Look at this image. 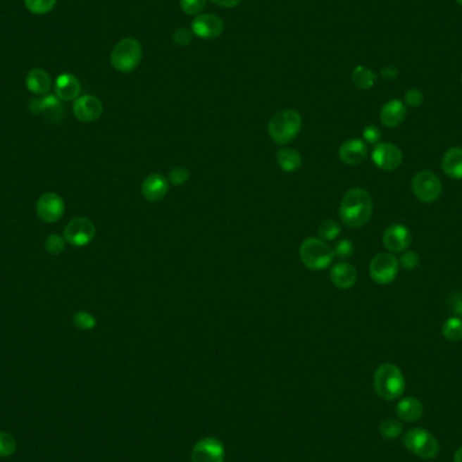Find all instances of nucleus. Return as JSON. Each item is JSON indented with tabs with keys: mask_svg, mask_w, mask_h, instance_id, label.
I'll return each mask as SVG.
<instances>
[{
	"mask_svg": "<svg viewBox=\"0 0 462 462\" xmlns=\"http://www.w3.org/2000/svg\"><path fill=\"white\" fill-rule=\"evenodd\" d=\"M72 323L80 330H92L96 326V318L87 311H79L73 315Z\"/></svg>",
	"mask_w": 462,
	"mask_h": 462,
	"instance_id": "nucleus-31",
	"label": "nucleus"
},
{
	"mask_svg": "<svg viewBox=\"0 0 462 462\" xmlns=\"http://www.w3.org/2000/svg\"><path fill=\"white\" fill-rule=\"evenodd\" d=\"M57 0H25V6L35 15H44L56 7Z\"/></svg>",
	"mask_w": 462,
	"mask_h": 462,
	"instance_id": "nucleus-30",
	"label": "nucleus"
},
{
	"mask_svg": "<svg viewBox=\"0 0 462 462\" xmlns=\"http://www.w3.org/2000/svg\"><path fill=\"white\" fill-rule=\"evenodd\" d=\"M142 60V46L134 38L120 39L111 51V65L118 72L129 73L139 65Z\"/></svg>",
	"mask_w": 462,
	"mask_h": 462,
	"instance_id": "nucleus-5",
	"label": "nucleus"
},
{
	"mask_svg": "<svg viewBox=\"0 0 462 462\" xmlns=\"http://www.w3.org/2000/svg\"><path fill=\"white\" fill-rule=\"evenodd\" d=\"M461 82H462V77H461Z\"/></svg>",
	"mask_w": 462,
	"mask_h": 462,
	"instance_id": "nucleus-46",
	"label": "nucleus"
},
{
	"mask_svg": "<svg viewBox=\"0 0 462 462\" xmlns=\"http://www.w3.org/2000/svg\"><path fill=\"white\" fill-rule=\"evenodd\" d=\"M453 310H454V313H457L458 315H462V296H453Z\"/></svg>",
	"mask_w": 462,
	"mask_h": 462,
	"instance_id": "nucleus-43",
	"label": "nucleus"
},
{
	"mask_svg": "<svg viewBox=\"0 0 462 462\" xmlns=\"http://www.w3.org/2000/svg\"><path fill=\"white\" fill-rule=\"evenodd\" d=\"M338 154L344 164L350 166H360L368 157V146L361 139L353 138L341 145Z\"/></svg>",
	"mask_w": 462,
	"mask_h": 462,
	"instance_id": "nucleus-16",
	"label": "nucleus"
},
{
	"mask_svg": "<svg viewBox=\"0 0 462 462\" xmlns=\"http://www.w3.org/2000/svg\"><path fill=\"white\" fill-rule=\"evenodd\" d=\"M330 280L339 289H349L357 281V270L349 263L335 264L330 270Z\"/></svg>",
	"mask_w": 462,
	"mask_h": 462,
	"instance_id": "nucleus-20",
	"label": "nucleus"
},
{
	"mask_svg": "<svg viewBox=\"0 0 462 462\" xmlns=\"http://www.w3.org/2000/svg\"><path fill=\"white\" fill-rule=\"evenodd\" d=\"M300 129L301 116L295 110H281L270 118L268 125L270 138L279 145H285L294 141Z\"/></svg>",
	"mask_w": 462,
	"mask_h": 462,
	"instance_id": "nucleus-3",
	"label": "nucleus"
},
{
	"mask_svg": "<svg viewBox=\"0 0 462 462\" xmlns=\"http://www.w3.org/2000/svg\"><path fill=\"white\" fill-rule=\"evenodd\" d=\"M397 272H399V260L392 253L376 254L369 265V275L372 280L381 285L389 284L395 280Z\"/></svg>",
	"mask_w": 462,
	"mask_h": 462,
	"instance_id": "nucleus-8",
	"label": "nucleus"
},
{
	"mask_svg": "<svg viewBox=\"0 0 462 462\" xmlns=\"http://www.w3.org/2000/svg\"><path fill=\"white\" fill-rule=\"evenodd\" d=\"M413 192L423 203H434L442 195V182L431 170H420L413 179Z\"/></svg>",
	"mask_w": 462,
	"mask_h": 462,
	"instance_id": "nucleus-7",
	"label": "nucleus"
},
{
	"mask_svg": "<svg viewBox=\"0 0 462 462\" xmlns=\"http://www.w3.org/2000/svg\"><path fill=\"white\" fill-rule=\"evenodd\" d=\"M30 110L38 114V113H44L45 116H53L54 118H61L63 116V108H61V103L57 96L53 95H46L42 99H34L30 101Z\"/></svg>",
	"mask_w": 462,
	"mask_h": 462,
	"instance_id": "nucleus-24",
	"label": "nucleus"
},
{
	"mask_svg": "<svg viewBox=\"0 0 462 462\" xmlns=\"http://www.w3.org/2000/svg\"><path fill=\"white\" fill-rule=\"evenodd\" d=\"M406 116H407V106L397 99L385 103L380 111V120L387 127L400 126L404 122Z\"/></svg>",
	"mask_w": 462,
	"mask_h": 462,
	"instance_id": "nucleus-19",
	"label": "nucleus"
},
{
	"mask_svg": "<svg viewBox=\"0 0 462 462\" xmlns=\"http://www.w3.org/2000/svg\"><path fill=\"white\" fill-rule=\"evenodd\" d=\"M403 444L416 457L423 460L434 458L439 453L438 439L427 430L420 427L407 431L403 438Z\"/></svg>",
	"mask_w": 462,
	"mask_h": 462,
	"instance_id": "nucleus-6",
	"label": "nucleus"
},
{
	"mask_svg": "<svg viewBox=\"0 0 462 462\" xmlns=\"http://www.w3.org/2000/svg\"><path fill=\"white\" fill-rule=\"evenodd\" d=\"M353 251H354V246H353V244L349 239L339 241L335 245V249H334V254L338 256L339 258H349V257H351L353 256Z\"/></svg>",
	"mask_w": 462,
	"mask_h": 462,
	"instance_id": "nucleus-39",
	"label": "nucleus"
},
{
	"mask_svg": "<svg viewBox=\"0 0 462 462\" xmlns=\"http://www.w3.org/2000/svg\"><path fill=\"white\" fill-rule=\"evenodd\" d=\"M26 87L34 95H46L51 88V77L46 70L35 68L26 76Z\"/></svg>",
	"mask_w": 462,
	"mask_h": 462,
	"instance_id": "nucleus-22",
	"label": "nucleus"
},
{
	"mask_svg": "<svg viewBox=\"0 0 462 462\" xmlns=\"http://www.w3.org/2000/svg\"><path fill=\"white\" fill-rule=\"evenodd\" d=\"M334 256V250L320 238H307L300 246L301 263L313 270L326 269L332 263Z\"/></svg>",
	"mask_w": 462,
	"mask_h": 462,
	"instance_id": "nucleus-4",
	"label": "nucleus"
},
{
	"mask_svg": "<svg viewBox=\"0 0 462 462\" xmlns=\"http://www.w3.org/2000/svg\"><path fill=\"white\" fill-rule=\"evenodd\" d=\"M419 264V256L416 251L413 250H404L400 256V265L407 269V270H413Z\"/></svg>",
	"mask_w": 462,
	"mask_h": 462,
	"instance_id": "nucleus-36",
	"label": "nucleus"
},
{
	"mask_svg": "<svg viewBox=\"0 0 462 462\" xmlns=\"http://www.w3.org/2000/svg\"><path fill=\"white\" fill-rule=\"evenodd\" d=\"M397 413L400 420L415 423L423 415V404L416 397H404L397 403Z\"/></svg>",
	"mask_w": 462,
	"mask_h": 462,
	"instance_id": "nucleus-21",
	"label": "nucleus"
},
{
	"mask_svg": "<svg viewBox=\"0 0 462 462\" xmlns=\"http://www.w3.org/2000/svg\"><path fill=\"white\" fill-rule=\"evenodd\" d=\"M103 113V104L94 95L79 96L73 103V114L84 123L95 122Z\"/></svg>",
	"mask_w": 462,
	"mask_h": 462,
	"instance_id": "nucleus-15",
	"label": "nucleus"
},
{
	"mask_svg": "<svg viewBox=\"0 0 462 462\" xmlns=\"http://www.w3.org/2000/svg\"><path fill=\"white\" fill-rule=\"evenodd\" d=\"M373 214V200L368 191L363 188L349 189L339 204V218L342 223L358 229L365 226Z\"/></svg>",
	"mask_w": 462,
	"mask_h": 462,
	"instance_id": "nucleus-1",
	"label": "nucleus"
},
{
	"mask_svg": "<svg viewBox=\"0 0 462 462\" xmlns=\"http://www.w3.org/2000/svg\"><path fill=\"white\" fill-rule=\"evenodd\" d=\"M442 335L450 342L462 341V319L460 316H451L445 320L442 326Z\"/></svg>",
	"mask_w": 462,
	"mask_h": 462,
	"instance_id": "nucleus-27",
	"label": "nucleus"
},
{
	"mask_svg": "<svg viewBox=\"0 0 462 462\" xmlns=\"http://www.w3.org/2000/svg\"><path fill=\"white\" fill-rule=\"evenodd\" d=\"M191 458L192 462H223L225 447L216 438H203L194 446Z\"/></svg>",
	"mask_w": 462,
	"mask_h": 462,
	"instance_id": "nucleus-12",
	"label": "nucleus"
},
{
	"mask_svg": "<svg viewBox=\"0 0 462 462\" xmlns=\"http://www.w3.org/2000/svg\"><path fill=\"white\" fill-rule=\"evenodd\" d=\"M318 234L320 239H323L325 242H330L337 239V237L341 234V226L332 219H326L319 225Z\"/></svg>",
	"mask_w": 462,
	"mask_h": 462,
	"instance_id": "nucleus-28",
	"label": "nucleus"
},
{
	"mask_svg": "<svg viewBox=\"0 0 462 462\" xmlns=\"http://www.w3.org/2000/svg\"><path fill=\"white\" fill-rule=\"evenodd\" d=\"M363 139L370 144V145H377L379 144L380 138H381V132H380L379 127L375 126V125H370V126H366L363 129Z\"/></svg>",
	"mask_w": 462,
	"mask_h": 462,
	"instance_id": "nucleus-40",
	"label": "nucleus"
},
{
	"mask_svg": "<svg viewBox=\"0 0 462 462\" xmlns=\"http://www.w3.org/2000/svg\"><path fill=\"white\" fill-rule=\"evenodd\" d=\"M411 232L404 225H391L382 234V244L391 253H403L411 245Z\"/></svg>",
	"mask_w": 462,
	"mask_h": 462,
	"instance_id": "nucleus-13",
	"label": "nucleus"
},
{
	"mask_svg": "<svg viewBox=\"0 0 462 462\" xmlns=\"http://www.w3.org/2000/svg\"><path fill=\"white\" fill-rule=\"evenodd\" d=\"M188 179H189V172L182 166H175L169 172V182L173 185H182L188 182Z\"/></svg>",
	"mask_w": 462,
	"mask_h": 462,
	"instance_id": "nucleus-35",
	"label": "nucleus"
},
{
	"mask_svg": "<svg viewBox=\"0 0 462 462\" xmlns=\"http://www.w3.org/2000/svg\"><path fill=\"white\" fill-rule=\"evenodd\" d=\"M381 77L384 79V80H395L397 79V76H399V72H397V68H394V66H387V68H384L382 70H381Z\"/></svg>",
	"mask_w": 462,
	"mask_h": 462,
	"instance_id": "nucleus-41",
	"label": "nucleus"
},
{
	"mask_svg": "<svg viewBox=\"0 0 462 462\" xmlns=\"http://www.w3.org/2000/svg\"><path fill=\"white\" fill-rule=\"evenodd\" d=\"M65 211V203L54 192H46L41 195L37 201V215L46 223L57 222Z\"/></svg>",
	"mask_w": 462,
	"mask_h": 462,
	"instance_id": "nucleus-11",
	"label": "nucleus"
},
{
	"mask_svg": "<svg viewBox=\"0 0 462 462\" xmlns=\"http://www.w3.org/2000/svg\"><path fill=\"white\" fill-rule=\"evenodd\" d=\"M191 30L199 38L203 39H214L219 37L225 30V23L219 17L214 14H199L192 20Z\"/></svg>",
	"mask_w": 462,
	"mask_h": 462,
	"instance_id": "nucleus-14",
	"label": "nucleus"
},
{
	"mask_svg": "<svg viewBox=\"0 0 462 462\" xmlns=\"http://www.w3.org/2000/svg\"><path fill=\"white\" fill-rule=\"evenodd\" d=\"M169 191L168 180L160 173L148 176L141 185V194L148 201H160L166 198Z\"/></svg>",
	"mask_w": 462,
	"mask_h": 462,
	"instance_id": "nucleus-17",
	"label": "nucleus"
},
{
	"mask_svg": "<svg viewBox=\"0 0 462 462\" xmlns=\"http://www.w3.org/2000/svg\"><path fill=\"white\" fill-rule=\"evenodd\" d=\"M95 234V225L88 218H75L66 225L64 238L68 244L82 248L94 239Z\"/></svg>",
	"mask_w": 462,
	"mask_h": 462,
	"instance_id": "nucleus-9",
	"label": "nucleus"
},
{
	"mask_svg": "<svg viewBox=\"0 0 462 462\" xmlns=\"http://www.w3.org/2000/svg\"><path fill=\"white\" fill-rule=\"evenodd\" d=\"M15 450H17V442L14 437L10 435L8 432L0 431V457L1 458L10 457L15 453Z\"/></svg>",
	"mask_w": 462,
	"mask_h": 462,
	"instance_id": "nucleus-32",
	"label": "nucleus"
},
{
	"mask_svg": "<svg viewBox=\"0 0 462 462\" xmlns=\"http://www.w3.org/2000/svg\"><path fill=\"white\" fill-rule=\"evenodd\" d=\"M373 387L381 399L392 401L403 395L406 389V379L395 363H382L375 372Z\"/></svg>",
	"mask_w": 462,
	"mask_h": 462,
	"instance_id": "nucleus-2",
	"label": "nucleus"
},
{
	"mask_svg": "<svg viewBox=\"0 0 462 462\" xmlns=\"http://www.w3.org/2000/svg\"><path fill=\"white\" fill-rule=\"evenodd\" d=\"M372 160L380 169L392 172L401 166L403 151L392 142H379L372 151Z\"/></svg>",
	"mask_w": 462,
	"mask_h": 462,
	"instance_id": "nucleus-10",
	"label": "nucleus"
},
{
	"mask_svg": "<svg viewBox=\"0 0 462 462\" xmlns=\"http://www.w3.org/2000/svg\"><path fill=\"white\" fill-rule=\"evenodd\" d=\"M214 4L219 6V7H225V8H231L238 6L242 0H211Z\"/></svg>",
	"mask_w": 462,
	"mask_h": 462,
	"instance_id": "nucleus-42",
	"label": "nucleus"
},
{
	"mask_svg": "<svg viewBox=\"0 0 462 462\" xmlns=\"http://www.w3.org/2000/svg\"><path fill=\"white\" fill-rule=\"evenodd\" d=\"M454 462H462V447L454 453Z\"/></svg>",
	"mask_w": 462,
	"mask_h": 462,
	"instance_id": "nucleus-44",
	"label": "nucleus"
},
{
	"mask_svg": "<svg viewBox=\"0 0 462 462\" xmlns=\"http://www.w3.org/2000/svg\"><path fill=\"white\" fill-rule=\"evenodd\" d=\"M442 169L450 179H462V148H450L442 157Z\"/></svg>",
	"mask_w": 462,
	"mask_h": 462,
	"instance_id": "nucleus-23",
	"label": "nucleus"
},
{
	"mask_svg": "<svg viewBox=\"0 0 462 462\" xmlns=\"http://www.w3.org/2000/svg\"><path fill=\"white\" fill-rule=\"evenodd\" d=\"M379 431L384 439H388V441L389 439H395V438H397L401 434L403 425L397 419H394V418L385 419L380 425Z\"/></svg>",
	"mask_w": 462,
	"mask_h": 462,
	"instance_id": "nucleus-29",
	"label": "nucleus"
},
{
	"mask_svg": "<svg viewBox=\"0 0 462 462\" xmlns=\"http://www.w3.org/2000/svg\"><path fill=\"white\" fill-rule=\"evenodd\" d=\"M54 91H56V96L58 99L70 101V100H76L79 98L82 85L75 75L61 73L54 82Z\"/></svg>",
	"mask_w": 462,
	"mask_h": 462,
	"instance_id": "nucleus-18",
	"label": "nucleus"
},
{
	"mask_svg": "<svg viewBox=\"0 0 462 462\" xmlns=\"http://www.w3.org/2000/svg\"><path fill=\"white\" fill-rule=\"evenodd\" d=\"M423 100H425V96L422 94V91L419 89H410L406 92L404 95V101H406V106H410V107H420L423 104Z\"/></svg>",
	"mask_w": 462,
	"mask_h": 462,
	"instance_id": "nucleus-38",
	"label": "nucleus"
},
{
	"mask_svg": "<svg viewBox=\"0 0 462 462\" xmlns=\"http://www.w3.org/2000/svg\"><path fill=\"white\" fill-rule=\"evenodd\" d=\"M45 249L51 256H58L65 249V238L58 234H51L45 241Z\"/></svg>",
	"mask_w": 462,
	"mask_h": 462,
	"instance_id": "nucleus-33",
	"label": "nucleus"
},
{
	"mask_svg": "<svg viewBox=\"0 0 462 462\" xmlns=\"http://www.w3.org/2000/svg\"><path fill=\"white\" fill-rule=\"evenodd\" d=\"M192 38H194L192 30L187 27H180L173 33V42L177 46H188L192 42Z\"/></svg>",
	"mask_w": 462,
	"mask_h": 462,
	"instance_id": "nucleus-37",
	"label": "nucleus"
},
{
	"mask_svg": "<svg viewBox=\"0 0 462 462\" xmlns=\"http://www.w3.org/2000/svg\"><path fill=\"white\" fill-rule=\"evenodd\" d=\"M277 163L281 170L295 172L301 166V156L295 149L282 148L277 151Z\"/></svg>",
	"mask_w": 462,
	"mask_h": 462,
	"instance_id": "nucleus-25",
	"label": "nucleus"
},
{
	"mask_svg": "<svg viewBox=\"0 0 462 462\" xmlns=\"http://www.w3.org/2000/svg\"><path fill=\"white\" fill-rule=\"evenodd\" d=\"M456 1H457V3H458V4H460V6L462 7V0H456Z\"/></svg>",
	"mask_w": 462,
	"mask_h": 462,
	"instance_id": "nucleus-45",
	"label": "nucleus"
},
{
	"mask_svg": "<svg viewBox=\"0 0 462 462\" xmlns=\"http://www.w3.org/2000/svg\"><path fill=\"white\" fill-rule=\"evenodd\" d=\"M206 4L207 0H180V7L187 15H198Z\"/></svg>",
	"mask_w": 462,
	"mask_h": 462,
	"instance_id": "nucleus-34",
	"label": "nucleus"
},
{
	"mask_svg": "<svg viewBox=\"0 0 462 462\" xmlns=\"http://www.w3.org/2000/svg\"><path fill=\"white\" fill-rule=\"evenodd\" d=\"M376 80H377V75L366 66H356L351 72V82L357 88H360L363 91L370 89L376 83Z\"/></svg>",
	"mask_w": 462,
	"mask_h": 462,
	"instance_id": "nucleus-26",
	"label": "nucleus"
}]
</instances>
